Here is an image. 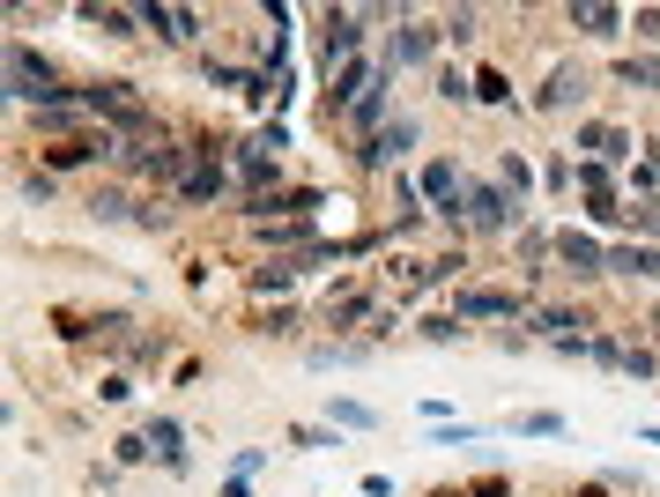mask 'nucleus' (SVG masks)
Segmentation results:
<instances>
[{"label": "nucleus", "mask_w": 660, "mask_h": 497, "mask_svg": "<svg viewBox=\"0 0 660 497\" xmlns=\"http://www.w3.org/2000/svg\"><path fill=\"white\" fill-rule=\"evenodd\" d=\"M83 104H89V120H104L112 134H120V149H149V134H157V112L134 97V83H112V75H97V83H83Z\"/></svg>", "instance_id": "1"}, {"label": "nucleus", "mask_w": 660, "mask_h": 497, "mask_svg": "<svg viewBox=\"0 0 660 497\" xmlns=\"http://www.w3.org/2000/svg\"><path fill=\"white\" fill-rule=\"evenodd\" d=\"M0 75H8V97H15V104H30V112L67 104V97H75V83H60V75H52V60L30 52V45H8V67H0Z\"/></svg>", "instance_id": "2"}, {"label": "nucleus", "mask_w": 660, "mask_h": 497, "mask_svg": "<svg viewBox=\"0 0 660 497\" xmlns=\"http://www.w3.org/2000/svg\"><path fill=\"white\" fill-rule=\"evenodd\" d=\"M415 186H423V201H431V215L438 223H468V178H460V164H423L415 171Z\"/></svg>", "instance_id": "3"}, {"label": "nucleus", "mask_w": 660, "mask_h": 497, "mask_svg": "<svg viewBox=\"0 0 660 497\" xmlns=\"http://www.w3.org/2000/svg\"><path fill=\"white\" fill-rule=\"evenodd\" d=\"M468 231H483V238H512L520 231V201L505 194V186H468Z\"/></svg>", "instance_id": "4"}, {"label": "nucleus", "mask_w": 660, "mask_h": 497, "mask_svg": "<svg viewBox=\"0 0 660 497\" xmlns=\"http://www.w3.org/2000/svg\"><path fill=\"white\" fill-rule=\"evenodd\" d=\"M364 23H372V8H327V15H320V52H327V67H349V60H357Z\"/></svg>", "instance_id": "5"}, {"label": "nucleus", "mask_w": 660, "mask_h": 497, "mask_svg": "<svg viewBox=\"0 0 660 497\" xmlns=\"http://www.w3.org/2000/svg\"><path fill=\"white\" fill-rule=\"evenodd\" d=\"M231 194V164L215 157V141H194V164H186V178H178V201H223Z\"/></svg>", "instance_id": "6"}, {"label": "nucleus", "mask_w": 660, "mask_h": 497, "mask_svg": "<svg viewBox=\"0 0 660 497\" xmlns=\"http://www.w3.org/2000/svg\"><path fill=\"white\" fill-rule=\"evenodd\" d=\"M438 45H446V30H438V23H423V15H401V23H394V45H386V67H394V75H401V67H423Z\"/></svg>", "instance_id": "7"}, {"label": "nucleus", "mask_w": 660, "mask_h": 497, "mask_svg": "<svg viewBox=\"0 0 660 497\" xmlns=\"http://www.w3.org/2000/svg\"><path fill=\"white\" fill-rule=\"evenodd\" d=\"M378 83H386V60H349V67H334L327 104H334V112H357V104H364Z\"/></svg>", "instance_id": "8"}, {"label": "nucleus", "mask_w": 660, "mask_h": 497, "mask_svg": "<svg viewBox=\"0 0 660 497\" xmlns=\"http://www.w3.org/2000/svg\"><path fill=\"white\" fill-rule=\"evenodd\" d=\"M557 260L572 268L578 283H594V275H609V246H601L594 231H572V223L557 231Z\"/></svg>", "instance_id": "9"}, {"label": "nucleus", "mask_w": 660, "mask_h": 497, "mask_svg": "<svg viewBox=\"0 0 660 497\" xmlns=\"http://www.w3.org/2000/svg\"><path fill=\"white\" fill-rule=\"evenodd\" d=\"M415 149V120L401 112V120H386V134H372V141H357V164L364 171H386L394 157H409Z\"/></svg>", "instance_id": "10"}, {"label": "nucleus", "mask_w": 660, "mask_h": 497, "mask_svg": "<svg viewBox=\"0 0 660 497\" xmlns=\"http://www.w3.org/2000/svg\"><path fill=\"white\" fill-rule=\"evenodd\" d=\"M134 15H141V30H157L164 45H194V38H201V15H194V8H164V0H141Z\"/></svg>", "instance_id": "11"}, {"label": "nucleus", "mask_w": 660, "mask_h": 497, "mask_svg": "<svg viewBox=\"0 0 660 497\" xmlns=\"http://www.w3.org/2000/svg\"><path fill=\"white\" fill-rule=\"evenodd\" d=\"M231 164H238V178H246V201H260V194L283 178V171H275V157H267L260 141H238V149H231ZM275 194H283V186H275Z\"/></svg>", "instance_id": "12"}, {"label": "nucleus", "mask_w": 660, "mask_h": 497, "mask_svg": "<svg viewBox=\"0 0 660 497\" xmlns=\"http://www.w3.org/2000/svg\"><path fill=\"white\" fill-rule=\"evenodd\" d=\"M578 149H586V157H594V164H631V134H623V126H601V120H586L578 126Z\"/></svg>", "instance_id": "13"}, {"label": "nucleus", "mask_w": 660, "mask_h": 497, "mask_svg": "<svg viewBox=\"0 0 660 497\" xmlns=\"http://www.w3.org/2000/svg\"><path fill=\"white\" fill-rule=\"evenodd\" d=\"M460 320H520V297L512 290H453Z\"/></svg>", "instance_id": "14"}, {"label": "nucleus", "mask_w": 660, "mask_h": 497, "mask_svg": "<svg viewBox=\"0 0 660 497\" xmlns=\"http://www.w3.org/2000/svg\"><path fill=\"white\" fill-rule=\"evenodd\" d=\"M141 438H149V453L164 460L171 475H186V468H194V460H186V431H178V415H157V423H149Z\"/></svg>", "instance_id": "15"}, {"label": "nucleus", "mask_w": 660, "mask_h": 497, "mask_svg": "<svg viewBox=\"0 0 660 497\" xmlns=\"http://www.w3.org/2000/svg\"><path fill=\"white\" fill-rule=\"evenodd\" d=\"M623 23H631V15H623V8H609V0H578L572 8V30H586V38H623Z\"/></svg>", "instance_id": "16"}, {"label": "nucleus", "mask_w": 660, "mask_h": 497, "mask_svg": "<svg viewBox=\"0 0 660 497\" xmlns=\"http://www.w3.org/2000/svg\"><path fill=\"white\" fill-rule=\"evenodd\" d=\"M297 275H304V268H297V252H267V260L252 268V297H283Z\"/></svg>", "instance_id": "17"}, {"label": "nucleus", "mask_w": 660, "mask_h": 497, "mask_svg": "<svg viewBox=\"0 0 660 497\" xmlns=\"http://www.w3.org/2000/svg\"><path fill=\"white\" fill-rule=\"evenodd\" d=\"M372 320H378L372 290H334L327 297V327H372Z\"/></svg>", "instance_id": "18"}, {"label": "nucleus", "mask_w": 660, "mask_h": 497, "mask_svg": "<svg viewBox=\"0 0 660 497\" xmlns=\"http://www.w3.org/2000/svg\"><path fill=\"white\" fill-rule=\"evenodd\" d=\"M609 275H646V283H660V246H609Z\"/></svg>", "instance_id": "19"}, {"label": "nucleus", "mask_w": 660, "mask_h": 497, "mask_svg": "<svg viewBox=\"0 0 660 497\" xmlns=\"http://www.w3.org/2000/svg\"><path fill=\"white\" fill-rule=\"evenodd\" d=\"M75 15H83V23H97L104 38H134V30H141V15H134V8H97V0H83Z\"/></svg>", "instance_id": "20"}, {"label": "nucleus", "mask_w": 660, "mask_h": 497, "mask_svg": "<svg viewBox=\"0 0 660 497\" xmlns=\"http://www.w3.org/2000/svg\"><path fill=\"white\" fill-rule=\"evenodd\" d=\"M578 97H586V75H578V67H557L535 104H541V112H564V104H578Z\"/></svg>", "instance_id": "21"}, {"label": "nucleus", "mask_w": 660, "mask_h": 497, "mask_svg": "<svg viewBox=\"0 0 660 497\" xmlns=\"http://www.w3.org/2000/svg\"><path fill=\"white\" fill-rule=\"evenodd\" d=\"M327 423H334V431H378V409H372V401L334 394V401H327Z\"/></svg>", "instance_id": "22"}, {"label": "nucleus", "mask_w": 660, "mask_h": 497, "mask_svg": "<svg viewBox=\"0 0 660 497\" xmlns=\"http://www.w3.org/2000/svg\"><path fill=\"white\" fill-rule=\"evenodd\" d=\"M386 89H394V67H386V83H378L372 97H364V104H357V112H349V126H357V134H364V141H372V134H386Z\"/></svg>", "instance_id": "23"}, {"label": "nucleus", "mask_w": 660, "mask_h": 497, "mask_svg": "<svg viewBox=\"0 0 660 497\" xmlns=\"http://www.w3.org/2000/svg\"><path fill=\"white\" fill-rule=\"evenodd\" d=\"M617 83L623 89H660V60H653V52H623V60H617Z\"/></svg>", "instance_id": "24"}, {"label": "nucleus", "mask_w": 660, "mask_h": 497, "mask_svg": "<svg viewBox=\"0 0 660 497\" xmlns=\"http://www.w3.org/2000/svg\"><path fill=\"white\" fill-rule=\"evenodd\" d=\"M497 186H505L512 201H527V186H535V164H527L520 149H505V157H497Z\"/></svg>", "instance_id": "25"}, {"label": "nucleus", "mask_w": 660, "mask_h": 497, "mask_svg": "<svg viewBox=\"0 0 660 497\" xmlns=\"http://www.w3.org/2000/svg\"><path fill=\"white\" fill-rule=\"evenodd\" d=\"M578 327H586V320H578V312H564V305L535 312V334H541V341H557V349H564V341H578Z\"/></svg>", "instance_id": "26"}, {"label": "nucleus", "mask_w": 660, "mask_h": 497, "mask_svg": "<svg viewBox=\"0 0 660 497\" xmlns=\"http://www.w3.org/2000/svg\"><path fill=\"white\" fill-rule=\"evenodd\" d=\"M89 334H97V341H104V349H120V341H141V334H134V320H126V312H97V320H89Z\"/></svg>", "instance_id": "27"}, {"label": "nucleus", "mask_w": 660, "mask_h": 497, "mask_svg": "<svg viewBox=\"0 0 660 497\" xmlns=\"http://www.w3.org/2000/svg\"><path fill=\"white\" fill-rule=\"evenodd\" d=\"M89 215H97V223H134V201H126V194H112V186H104V194H89Z\"/></svg>", "instance_id": "28"}, {"label": "nucleus", "mask_w": 660, "mask_h": 497, "mask_svg": "<svg viewBox=\"0 0 660 497\" xmlns=\"http://www.w3.org/2000/svg\"><path fill=\"white\" fill-rule=\"evenodd\" d=\"M512 431H520V438H564V415L527 409V415H512Z\"/></svg>", "instance_id": "29"}, {"label": "nucleus", "mask_w": 660, "mask_h": 497, "mask_svg": "<svg viewBox=\"0 0 660 497\" xmlns=\"http://www.w3.org/2000/svg\"><path fill=\"white\" fill-rule=\"evenodd\" d=\"M475 104H512V83H505V67H475Z\"/></svg>", "instance_id": "30"}, {"label": "nucleus", "mask_w": 660, "mask_h": 497, "mask_svg": "<svg viewBox=\"0 0 660 497\" xmlns=\"http://www.w3.org/2000/svg\"><path fill=\"white\" fill-rule=\"evenodd\" d=\"M423 341H438V349H446V341H460V334H468V320H460V312H431V320H423Z\"/></svg>", "instance_id": "31"}, {"label": "nucleus", "mask_w": 660, "mask_h": 497, "mask_svg": "<svg viewBox=\"0 0 660 497\" xmlns=\"http://www.w3.org/2000/svg\"><path fill=\"white\" fill-rule=\"evenodd\" d=\"M289 446H304V453H334V446H341V431H320V423H304V431H289Z\"/></svg>", "instance_id": "32"}, {"label": "nucleus", "mask_w": 660, "mask_h": 497, "mask_svg": "<svg viewBox=\"0 0 660 497\" xmlns=\"http://www.w3.org/2000/svg\"><path fill=\"white\" fill-rule=\"evenodd\" d=\"M438 97H446V104H475V75L446 67V75H438Z\"/></svg>", "instance_id": "33"}, {"label": "nucleus", "mask_w": 660, "mask_h": 497, "mask_svg": "<svg viewBox=\"0 0 660 497\" xmlns=\"http://www.w3.org/2000/svg\"><path fill=\"white\" fill-rule=\"evenodd\" d=\"M623 378H660V357L653 349H623Z\"/></svg>", "instance_id": "34"}, {"label": "nucleus", "mask_w": 660, "mask_h": 497, "mask_svg": "<svg viewBox=\"0 0 660 497\" xmlns=\"http://www.w3.org/2000/svg\"><path fill=\"white\" fill-rule=\"evenodd\" d=\"M586 357H594V364H609V372H623V341H609V334H594V341H586Z\"/></svg>", "instance_id": "35"}, {"label": "nucleus", "mask_w": 660, "mask_h": 497, "mask_svg": "<svg viewBox=\"0 0 660 497\" xmlns=\"http://www.w3.org/2000/svg\"><path fill=\"white\" fill-rule=\"evenodd\" d=\"M438 30H446V38H453V45H468V38H475V8H453V15H446Z\"/></svg>", "instance_id": "36"}, {"label": "nucleus", "mask_w": 660, "mask_h": 497, "mask_svg": "<svg viewBox=\"0 0 660 497\" xmlns=\"http://www.w3.org/2000/svg\"><path fill=\"white\" fill-rule=\"evenodd\" d=\"M164 357H171L164 334H141V341H134V364H164Z\"/></svg>", "instance_id": "37"}, {"label": "nucleus", "mask_w": 660, "mask_h": 497, "mask_svg": "<svg viewBox=\"0 0 660 497\" xmlns=\"http://www.w3.org/2000/svg\"><path fill=\"white\" fill-rule=\"evenodd\" d=\"M252 141H260L267 157H283V149H289V126H283V120H267V126H260V134H252Z\"/></svg>", "instance_id": "38"}, {"label": "nucleus", "mask_w": 660, "mask_h": 497, "mask_svg": "<svg viewBox=\"0 0 660 497\" xmlns=\"http://www.w3.org/2000/svg\"><path fill=\"white\" fill-rule=\"evenodd\" d=\"M260 334H297V312L275 305V312H260Z\"/></svg>", "instance_id": "39"}, {"label": "nucleus", "mask_w": 660, "mask_h": 497, "mask_svg": "<svg viewBox=\"0 0 660 497\" xmlns=\"http://www.w3.org/2000/svg\"><path fill=\"white\" fill-rule=\"evenodd\" d=\"M15 194H23V201H52V171H30V178H23Z\"/></svg>", "instance_id": "40"}, {"label": "nucleus", "mask_w": 660, "mask_h": 497, "mask_svg": "<svg viewBox=\"0 0 660 497\" xmlns=\"http://www.w3.org/2000/svg\"><path fill=\"white\" fill-rule=\"evenodd\" d=\"M260 468H267V453H260V446H238V460H231V475H260Z\"/></svg>", "instance_id": "41"}, {"label": "nucleus", "mask_w": 660, "mask_h": 497, "mask_svg": "<svg viewBox=\"0 0 660 497\" xmlns=\"http://www.w3.org/2000/svg\"><path fill=\"white\" fill-rule=\"evenodd\" d=\"M134 223H141V231H164L171 215H164V208H157V201H134Z\"/></svg>", "instance_id": "42"}, {"label": "nucleus", "mask_w": 660, "mask_h": 497, "mask_svg": "<svg viewBox=\"0 0 660 497\" xmlns=\"http://www.w3.org/2000/svg\"><path fill=\"white\" fill-rule=\"evenodd\" d=\"M112 453H120V468H134V460H149V438H120Z\"/></svg>", "instance_id": "43"}, {"label": "nucleus", "mask_w": 660, "mask_h": 497, "mask_svg": "<svg viewBox=\"0 0 660 497\" xmlns=\"http://www.w3.org/2000/svg\"><path fill=\"white\" fill-rule=\"evenodd\" d=\"M468 497H512V483H505V475H483V483H468Z\"/></svg>", "instance_id": "44"}, {"label": "nucleus", "mask_w": 660, "mask_h": 497, "mask_svg": "<svg viewBox=\"0 0 660 497\" xmlns=\"http://www.w3.org/2000/svg\"><path fill=\"white\" fill-rule=\"evenodd\" d=\"M631 30H638V38H660V8H638V15H631Z\"/></svg>", "instance_id": "45"}, {"label": "nucleus", "mask_w": 660, "mask_h": 497, "mask_svg": "<svg viewBox=\"0 0 660 497\" xmlns=\"http://www.w3.org/2000/svg\"><path fill=\"white\" fill-rule=\"evenodd\" d=\"M223 497H252V490H246V475H231V483H223Z\"/></svg>", "instance_id": "46"}, {"label": "nucleus", "mask_w": 660, "mask_h": 497, "mask_svg": "<svg viewBox=\"0 0 660 497\" xmlns=\"http://www.w3.org/2000/svg\"><path fill=\"white\" fill-rule=\"evenodd\" d=\"M578 497H609V483H586V490H578Z\"/></svg>", "instance_id": "47"}, {"label": "nucleus", "mask_w": 660, "mask_h": 497, "mask_svg": "<svg viewBox=\"0 0 660 497\" xmlns=\"http://www.w3.org/2000/svg\"><path fill=\"white\" fill-rule=\"evenodd\" d=\"M431 497H468V490H460V483H446V490H431Z\"/></svg>", "instance_id": "48"}, {"label": "nucleus", "mask_w": 660, "mask_h": 497, "mask_svg": "<svg viewBox=\"0 0 660 497\" xmlns=\"http://www.w3.org/2000/svg\"><path fill=\"white\" fill-rule=\"evenodd\" d=\"M653 334H660V312H653Z\"/></svg>", "instance_id": "49"}]
</instances>
